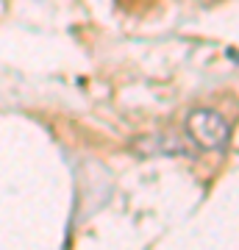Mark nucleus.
I'll use <instances>...</instances> for the list:
<instances>
[{
    "label": "nucleus",
    "mask_w": 239,
    "mask_h": 250,
    "mask_svg": "<svg viewBox=\"0 0 239 250\" xmlns=\"http://www.w3.org/2000/svg\"><path fill=\"white\" fill-rule=\"evenodd\" d=\"M186 134L203 150H222L231 139V123L214 108H195L186 117Z\"/></svg>",
    "instance_id": "nucleus-1"
}]
</instances>
